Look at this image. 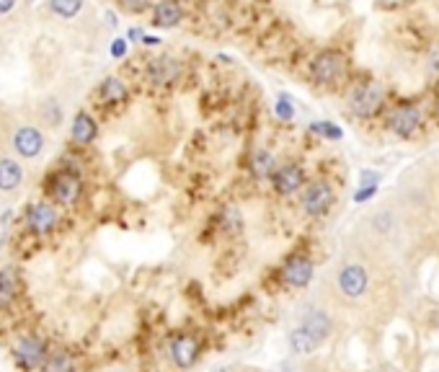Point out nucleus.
I'll return each mask as SVG.
<instances>
[{"label": "nucleus", "mask_w": 439, "mask_h": 372, "mask_svg": "<svg viewBox=\"0 0 439 372\" xmlns=\"http://www.w3.org/2000/svg\"><path fill=\"white\" fill-rule=\"evenodd\" d=\"M305 331H310L315 339H318L320 344L329 339V334H331V318L323 313V310H310L308 316L302 318V323H300Z\"/></svg>", "instance_id": "15"}, {"label": "nucleus", "mask_w": 439, "mask_h": 372, "mask_svg": "<svg viewBox=\"0 0 439 372\" xmlns=\"http://www.w3.org/2000/svg\"><path fill=\"white\" fill-rule=\"evenodd\" d=\"M375 191H377V186H367V189H359L354 200H357V202H365V200H370V197H372Z\"/></svg>", "instance_id": "30"}, {"label": "nucleus", "mask_w": 439, "mask_h": 372, "mask_svg": "<svg viewBox=\"0 0 439 372\" xmlns=\"http://www.w3.org/2000/svg\"><path fill=\"white\" fill-rule=\"evenodd\" d=\"M336 284L344 298L357 300L362 298L367 290H370V274L362 264H347L339 269V277H336Z\"/></svg>", "instance_id": "3"}, {"label": "nucleus", "mask_w": 439, "mask_h": 372, "mask_svg": "<svg viewBox=\"0 0 439 372\" xmlns=\"http://www.w3.org/2000/svg\"><path fill=\"white\" fill-rule=\"evenodd\" d=\"M49 6H52V10H55L57 16L73 19V16H78V10L83 8V0H49Z\"/></svg>", "instance_id": "23"}, {"label": "nucleus", "mask_w": 439, "mask_h": 372, "mask_svg": "<svg viewBox=\"0 0 439 372\" xmlns=\"http://www.w3.org/2000/svg\"><path fill=\"white\" fill-rule=\"evenodd\" d=\"M8 220H10V212L6 215V218H0V245H3V241H6V233H8Z\"/></svg>", "instance_id": "31"}, {"label": "nucleus", "mask_w": 439, "mask_h": 372, "mask_svg": "<svg viewBox=\"0 0 439 372\" xmlns=\"http://www.w3.org/2000/svg\"><path fill=\"white\" fill-rule=\"evenodd\" d=\"M73 140L78 145H88L96 140V122L88 111H78L73 119Z\"/></svg>", "instance_id": "16"}, {"label": "nucleus", "mask_w": 439, "mask_h": 372, "mask_svg": "<svg viewBox=\"0 0 439 372\" xmlns=\"http://www.w3.org/2000/svg\"><path fill=\"white\" fill-rule=\"evenodd\" d=\"M290 346H292L295 354H313L320 346V341L310 334V331H305L302 326H297L292 334H290Z\"/></svg>", "instance_id": "18"}, {"label": "nucleus", "mask_w": 439, "mask_h": 372, "mask_svg": "<svg viewBox=\"0 0 439 372\" xmlns=\"http://www.w3.org/2000/svg\"><path fill=\"white\" fill-rule=\"evenodd\" d=\"M310 129H313V132H318V135H323V137H329V140H339V137H341V129L333 127L331 122H315Z\"/></svg>", "instance_id": "26"}, {"label": "nucleus", "mask_w": 439, "mask_h": 372, "mask_svg": "<svg viewBox=\"0 0 439 372\" xmlns=\"http://www.w3.org/2000/svg\"><path fill=\"white\" fill-rule=\"evenodd\" d=\"M52 194L60 204H73L78 197H81V179L75 173H57L55 181H52Z\"/></svg>", "instance_id": "9"}, {"label": "nucleus", "mask_w": 439, "mask_h": 372, "mask_svg": "<svg viewBox=\"0 0 439 372\" xmlns=\"http://www.w3.org/2000/svg\"><path fill=\"white\" fill-rule=\"evenodd\" d=\"M147 3L150 0H122V8L127 10V13H140V10L147 8Z\"/></svg>", "instance_id": "28"}, {"label": "nucleus", "mask_w": 439, "mask_h": 372, "mask_svg": "<svg viewBox=\"0 0 439 372\" xmlns=\"http://www.w3.org/2000/svg\"><path fill=\"white\" fill-rule=\"evenodd\" d=\"M437 109H439V99H437Z\"/></svg>", "instance_id": "35"}, {"label": "nucleus", "mask_w": 439, "mask_h": 372, "mask_svg": "<svg viewBox=\"0 0 439 372\" xmlns=\"http://www.w3.org/2000/svg\"><path fill=\"white\" fill-rule=\"evenodd\" d=\"M24 181V168L10 158H0V191H13Z\"/></svg>", "instance_id": "17"}, {"label": "nucleus", "mask_w": 439, "mask_h": 372, "mask_svg": "<svg viewBox=\"0 0 439 372\" xmlns=\"http://www.w3.org/2000/svg\"><path fill=\"white\" fill-rule=\"evenodd\" d=\"M124 52H127V42H124V39H117V42L111 45V55H114V57H122Z\"/></svg>", "instance_id": "29"}, {"label": "nucleus", "mask_w": 439, "mask_h": 372, "mask_svg": "<svg viewBox=\"0 0 439 372\" xmlns=\"http://www.w3.org/2000/svg\"><path fill=\"white\" fill-rule=\"evenodd\" d=\"M183 10L179 6V0H160L156 6V13H153V24L160 29H174L179 21H181Z\"/></svg>", "instance_id": "13"}, {"label": "nucleus", "mask_w": 439, "mask_h": 372, "mask_svg": "<svg viewBox=\"0 0 439 372\" xmlns=\"http://www.w3.org/2000/svg\"><path fill=\"white\" fill-rule=\"evenodd\" d=\"M42 370L44 372H75V362L73 357H70V352H52L49 357H47L44 362H42Z\"/></svg>", "instance_id": "21"}, {"label": "nucleus", "mask_w": 439, "mask_h": 372, "mask_svg": "<svg viewBox=\"0 0 439 372\" xmlns=\"http://www.w3.org/2000/svg\"><path fill=\"white\" fill-rule=\"evenodd\" d=\"M431 70H439V49L431 55Z\"/></svg>", "instance_id": "34"}, {"label": "nucleus", "mask_w": 439, "mask_h": 372, "mask_svg": "<svg viewBox=\"0 0 439 372\" xmlns=\"http://www.w3.org/2000/svg\"><path fill=\"white\" fill-rule=\"evenodd\" d=\"M372 227H375L377 233H390V227H393V212H377L375 218H372Z\"/></svg>", "instance_id": "25"}, {"label": "nucleus", "mask_w": 439, "mask_h": 372, "mask_svg": "<svg viewBox=\"0 0 439 372\" xmlns=\"http://www.w3.org/2000/svg\"><path fill=\"white\" fill-rule=\"evenodd\" d=\"M310 73L320 86H333V83H339L341 78H344V73H347V60H344V55L333 52V49H323V52L313 60Z\"/></svg>", "instance_id": "2"}, {"label": "nucleus", "mask_w": 439, "mask_h": 372, "mask_svg": "<svg viewBox=\"0 0 439 372\" xmlns=\"http://www.w3.org/2000/svg\"><path fill=\"white\" fill-rule=\"evenodd\" d=\"M101 99L106 101V104H122V101L127 99V86L117 78H106V81L101 83Z\"/></svg>", "instance_id": "22"}, {"label": "nucleus", "mask_w": 439, "mask_h": 372, "mask_svg": "<svg viewBox=\"0 0 439 372\" xmlns=\"http://www.w3.org/2000/svg\"><path fill=\"white\" fill-rule=\"evenodd\" d=\"M158 42H160V39H158V37H142V45H150V47H156Z\"/></svg>", "instance_id": "33"}, {"label": "nucleus", "mask_w": 439, "mask_h": 372, "mask_svg": "<svg viewBox=\"0 0 439 372\" xmlns=\"http://www.w3.org/2000/svg\"><path fill=\"white\" fill-rule=\"evenodd\" d=\"M272 181H274V189L282 197H290L295 191H300V186L305 184V173H302V168L297 163H284L279 168H274Z\"/></svg>", "instance_id": "6"}, {"label": "nucleus", "mask_w": 439, "mask_h": 372, "mask_svg": "<svg viewBox=\"0 0 439 372\" xmlns=\"http://www.w3.org/2000/svg\"><path fill=\"white\" fill-rule=\"evenodd\" d=\"M313 272H315V266L308 256H292L284 264V282L290 287H308L313 280Z\"/></svg>", "instance_id": "8"}, {"label": "nucleus", "mask_w": 439, "mask_h": 372, "mask_svg": "<svg viewBox=\"0 0 439 372\" xmlns=\"http://www.w3.org/2000/svg\"><path fill=\"white\" fill-rule=\"evenodd\" d=\"M55 225H57L55 207H49V204H34V207L28 209V227H31L34 233L44 236V233H49Z\"/></svg>", "instance_id": "12"}, {"label": "nucleus", "mask_w": 439, "mask_h": 372, "mask_svg": "<svg viewBox=\"0 0 439 372\" xmlns=\"http://www.w3.org/2000/svg\"><path fill=\"white\" fill-rule=\"evenodd\" d=\"M419 127H421V111L413 104H401L388 117V129L395 132L398 137H411Z\"/></svg>", "instance_id": "5"}, {"label": "nucleus", "mask_w": 439, "mask_h": 372, "mask_svg": "<svg viewBox=\"0 0 439 372\" xmlns=\"http://www.w3.org/2000/svg\"><path fill=\"white\" fill-rule=\"evenodd\" d=\"M240 225H243V223H240V212L235 207H228L225 212H222V227H225L228 233L230 230H233V233H238Z\"/></svg>", "instance_id": "24"}, {"label": "nucleus", "mask_w": 439, "mask_h": 372, "mask_svg": "<svg viewBox=\"0 0 439 372\" xmlns=\"http://www.w3.org/2000/svg\"><path fill=\"white\" fill-rule=\"evenodd\" d=\"M276 114L282 119H290L295 117V106H292V101H290V96H279V101H276Z\"/></svg>", "instance_id": "27"}, {"label": "nucleus", "mask_w": 439, "mask_h": 372, "mask_svg": "<svg viewBox=\"0 0 439 372\" xmlns=\"http://www.w3.org/2000/svg\"><path fill=\"white\" fill-rule=\"evenodd\" d=\"M181 73V67L176 63L174 57H158L150 63L147 67V78L156 83V86H168V83H174Z\"/></svg>", "instance_id": "10"}, {"label": "nucleus", "mask_w": 439, "mask_h": 372, "mask_svg": "<svg viewBox=\"0 0 439 372\" xmlns=\"http://www.w3.org/2000/svg\"><path fill=\"white\" fill-rule=\"evenodd\" d=\"M16 290H19V274H16V269H0V308H6L10 300H13V295H16Z\"/></svg>", "instance_id": "20"}, {"label": "nucleus", "mask_w": 439, "mask_h": 372, "mask_svg": "<svg viewBox=\"0 0 439 372\" xmlns=\"http://www.w3.org/2000/svg\"><path fill=\"white\" fill-rule=\"evenodd\" d=\"M276 168V161L274 155L269 153V150H256V153L251 155V171L256 179H269Z\"/></svg>", "instance_id": "19"}, {"label": "nucleus", "mask_w": 439, "mask_h": 372, "mask_svg": "<svg viewBox=\"0 0 439 372\" xmlns=\"http://www.w3.org/2000/svg\"><path fill=\"white\" fill-rule=\"evenodd\" d=\"M220 372H228V370H220Z\"/></svg>", "instance_id": "36"}, {"label": "nucleus", "mask_w": 439, "mask_h": 372, "mask_svg": "<svg viewBox=\"0 0 439 372\" xmlns=\"http://www.w3.org/2000/svg\"><path fill=\"white\" fill-rule=\"evenodd\" d=\"M13 6H16V0H0V16L8 13V10H13Z\"/></svg>", "instance_id": "32"}, {"label": "nucleus", "mask_w": 439, "mask_h": 372, "mask_svg": "<svg viewBox=\"0 0 439 372\" xmlns=\"http://www.w3.org/2000/svg\"><path fill=\"white\" fill-rule=\"evenodd\" d=\"M385 106V88L380 83H359L354 91L349 93V111L359 119H372Z\"/></svg>", "instance_id": "1"}, {"label": "nucleus", "mask_w": 439, "mask_h": 372, "mask_svg": "<svg viewBox=\"0 0 439 372\" xmlns=\"http://www.w3.org/2000/svg\"><path fill=\"white\" fill-rule=\"evenodd\" d=\"M44 344L39 341L37 336H24V339H19V344H16V359H19V364L24 367V370H34V367H39V364L44 362Z\"/></svg>", "instance_id": "7"}, {"label": "nucleus", "mask_w": 439, "mask_h": 372, "mask_svg": "<svg viewBox=\"0 0 439 372\" xmlns=\"http://www.w3.org/2000/svg\"><path fill=\"white\" fill-rule=\"evenodd\" d=\"M171 357L179 367H192L194 359H197V341L194 336H179L171 346Z\"/></svg>", "instance_id": "14"}, {"label": "nucleus", "mask_w": 439, "mask_h": 372, "mask_svg": "<svg viewBox=\"0 0 439 372\" xmlns=\"http://www.w3.org/2000/svg\"><path fill=\"white\" fill-rule=\"evenodd\" d=\"M42 145H44V140H42V132L34 127H21L13 137V147H16V153L24 155V158H34V155L42 153Z\"/></svg>", "instance_id": "11"}, {"label": "nucleus", "mask_w": 439, "mask_h": 372, "mask_svg": "<svg viewBox=\"0 0 439 372\" xmlns=\"http://www.w3.org/2000/svg\"><path fill=\"white\" fill-rule=\"evenodd\" d=\"M333 200H336L333 186L326 181H315L302 194V209H305V215H310V218H320V215H326V212L333 207Z\"/></svg>", "instance_id": "4"}]
</instances>
